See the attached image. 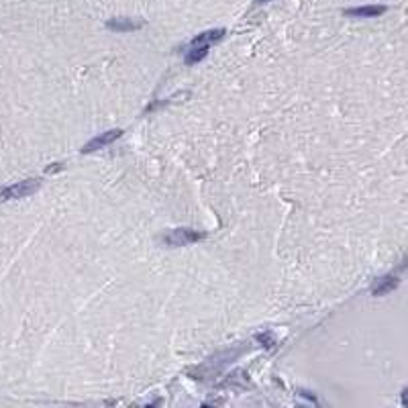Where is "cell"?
<instances>
[{
	"label": "cell",
	"mask_w": 408,
	"mask_h": 408,
	"mask_svg": "<svg viewBox=\"0 0 408 408\" xmlns=\"http://www.w3.org/2000/svg\"><path fill=\"white\" fill-rule=\"evenodd\" d=\"M41 188V180H25L19 184H12L8 188H0V200H14V198H27L35 194Z\"/></svg>",
	"instance_id": "cell-1"
},
{
	"label": "cell",
	"mask_w": 408,
	"mask_h": 408,
	"mask_svg": "<svg viewBox=\"0 0 408 408\" xmlns=\"http://www.w3.org/2000/svg\"><path fill=\"white\" fill-rule=\"evenodd\" d=\"M206 233H198V231H192V229H174L168 235H164V243L166 245H172V247H182V245H190V243H196L200 239H204Z\"/></svg>",
	"instance_id": "cell-2"
},
{
	"label": "cell",
	"mask_w": 408,
	"mask_h": 408,
	"mask_svg": "<svg viewBox=\"0 0 408 408\" xmlns=\"http://www.w3.org/2000/svg\"><path fill=\"white\" fill-rule=\"evenodd\" d=\"M120 135H122L120 129H111V131H107V133H102V135L90 139V141L82 147V153H92V151H96V149H102V147L111 145L113 141H117Z\"/></svg>",
	"instance_id": "cell-3"
},
{
	"label": "cell",
	"mask_w": 408,
	"mask_h": 408,
	"mask_svg": "<svg viewBox=\"0 0 408 408\" xmlns=\"http://www.w3.org/2000/svg\"><path fill=\"white\" fill-rule=\"evenodd\" d=\"M145 23L143 21H133V19H111L107 23V27L111 31H117V33H129V31H137L141 29Z\"/></svg>",
	"instance_id": "cell-4"
},
{
	"label": "cell",
	"mask_w": 408,
	"mask_h": 408,
	"mask_svg": "<svg viewBox=\"0 0 408 408\" xmlns=\"http://www.w3.org/2000/svg\"><path fill=\"white\" fill-rule=\"evenodd\" d=\"M396 288H398V278L396 276H384V278H380V280L374 282L371 294L374 296H386V294H390V292L396 290Z\"/></svg>",
	"instance_id": "cell-5"
},
{
	"label": "cell",
	"mask_w": 408,
	"mask_h": 408,
	"mask_svg": "<svg viewBox=\"0 0 408 408\" xmlns=\"http://www.w3.org/2000/svg\"><path fill=\"white\" fill-rule=\"evenodd\" d=\"M225 37V29H212V31H204L198 37H194L190 41V45H210L212 41H221Z\"/></svg>",
	"instance_id": "cell-6"
},
{
	"label": "cell",
	"mask_w": 408,
	"mask_h": 408,
	"mask_svg": "<svg viewBox=\"0 0 408 408\" xmlns=\"http://www.w3.org/2000/svg\"><path fill=\"white\" fill-rule=\"evenodd\" d=\"M386 12V6H359V8H349L345 10L347 16H363V19H371V16H380Z\"/></svg>",
	"instance_id": "cell-7"
},
{
	"label": "cell",
	"mask_w": 408,
	"mask_h": 408,
	"mask_svg": "<svg viewBox=\"0 0 408 408\" xmlns=\"http://www.w3.org/2000/svg\"><path fill=\"white\" fill-rule=\"evenodd\" d=\"M208 56V45H190V51L186 54V63L192 65V63H198Z\"/></svg>",
	"instance_id": "cell-8"
},
{
	"label": "cell",
	"mask_w": 408,
	"mask_h": 408,
	"mask_svg": "<svg viewBox=\"0 0 408 408\" xmlns=\"http://www.w3.org/2000/svg\"><path fill=\"white\" fill-rule=\"evenodd\" d=\"M255 339H257L265 349H272V347L276 345V339H274V335H272V333H259Z\"/></svg>",
	"instance_id": "cell-9"
},
{
	"label": "cell",
	"mask_w": 408,
	"mask_h": 408,
	"mask_svg": "<svg viewBox=\"0 0 408 408\" xmlns=\"http://www.w3.org/2000/svg\"><path fill=\"white\" fill-rule=\"evenodd\" d=\"M257 2H270V0H257Z\"/></svg>",
	"instance_id": "cell-10"
}]
</instances>
